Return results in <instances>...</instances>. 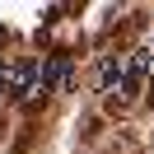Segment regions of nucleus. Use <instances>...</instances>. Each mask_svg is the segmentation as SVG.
Returning a JSON list of instances; mask_svg holds the SVG:
<instances>
[{"mask_svg":"<svg viewBox=\"0 0 154 154\" xmlns=\"http://www.w3.org/2000/svg\"><path fill=\"white\" fill-rule=\"evenodd\" d=\"M5 135H10V131H5V117H0V140H5Z\"/></svg>","mask_w":154,"mask_h":154,"instance_id":"nucleus-1","label":"nucleus"},{"mask_svg":"<svg viewBox=\"0 0 154 154\" xmlns=\"http://www.w3.org/2000/svg\"><path fill=\"white\" fill-rule=\"evenodd\" d=\"M149 107H154V84H149Z\"/></svg>","mask_w":154,"mask_h":154,"instance_id":"nucleus-2","label":"nucleus"}]
</instances>
